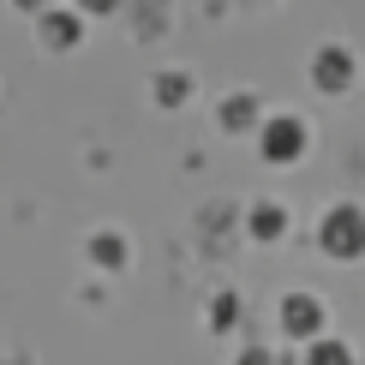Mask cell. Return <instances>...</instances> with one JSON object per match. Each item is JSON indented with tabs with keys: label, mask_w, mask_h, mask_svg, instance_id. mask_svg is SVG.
Listing matches in <instances>:
<instances>
[{
	"label": "cell",
	"mask_w": 365,
	"mask_h": 365,
	"mask_svg": "<svg viewBox=\"0 0 365 365\" xmlns=\"http://www.w3.org/2000/svg\"><path fill=\"white\" fill-rule=\"evenodd\" d=\"M317 246H324L329 257H341V264L365 257V210L359 204H336L324 222H317Z\"/></svg>",
	"instance_id": "obj_1"
},
{
	"label": "cell",
	"mask_w": 365,
	"mask_h": 365,
	"mask_svg": "<svg viewBox=\"0 0 365 365\" xmlns=\"http://www.w3.org/2000/svg\"><path fill=\"white\" fill-rule=\"evenodd\" d=\"M257 150H264V162H299L306 156V120L269 114L264 126H257Z\"/></svg>",
	"instance_id": "obj_2"
},
{
	"label": "cell",
	"mask_w": 365,
	"mask_h": 365,
	"mask_svg": "<svg viewBox=\"0 0 365 365\" xmlns=\"http://www.w3.org/2000/svg\"><path fill=\"white\" fill-rule=\"evenodd\" d=\"M324 299H317V294H287L282 299V329H287V336H299V341H317V336H324Z\"/></svg>",
	"instance_id": "obj_3"
},
{
	"label": "cell",
	"mask_w": 365,
	"mask_h": 365,
	"mask_svg": "<svg viewBox=\"0 0 365 365\" xmlns=\"http://www.w3.org/2000/svg\"><path fill=\"white\" fill-rule=\"evenodd\" d=\"M312 84L329 90V96H336V90H347V84H354V54H347L341 42L317 48V60H312Z\"/></svg>",
	"instance_id": "obj_4"
},
{
	"label": "cell",
	"mask_w": 365,
	"mask_h": 365,
	"mask_svg": "<svg viewBox=\"0 0 365 365\" xmlns=\"http://www.w3.org/2000/svg\"><path fill=\"white\" fill-rule=\"evenodd\" d=\"M287 234V210L282 204H252V240H282Z\"/></svg>",
	"instance_id": "obj_5"
},
{
	"label": "cell",
	"mask_w": 365,
	"mask_h": 365,
	"mask_svg": "<svg viewBox=\"0 0 365 365\" xmlns=\"http://www.w3.org/2000/svg\"><path fill=\"white\" fill-rule=\"evenodd\" d=\"M306 365H354V347L336 341V336H317V341L306 347Z\"/></svg>",
	"instance_id": "obj_6"
},
{
	"label": "cell",
	"mask_w": 365,
	"mask_h": 365,
	"mask_svg": "<svg viewBox=\"0 0 365 365\" xmlns=\"http://www.w3.org/2000/svg\"><path fill=\"white\" fill-rule=\"evenodd\" d=\"M252 120H257V102L246 96V90H240V96H227V102H222V126H227V132L252 126Z\"/></svg>",
	"instance_id": "obj_7"
},
{
	"label": "cell",
	"mask_w": 365,
	"mask_h": 365,
	"mask_svg": "<svg viewBox=\"0 0 365 365\" xmlns=\"http://www.w3.org/2000/svg\"><path fill=\"white\" fill-rule=\"evenodd\" d=\"M234 317H240V299H234V294H222L216 306H210V324H216V329H227Z\"/></svg>",
	"instance_id": "obj_8"
},
{
	"label": "cell",
	"mask_w": 365,
	"mask_h": 365,
	"mask_svg": "<svg viewBox=\"0 0 365 365\" xmlns=\"http://www.w3.org/2000/svg\"><path fill=\"white\" fill-rule=\"evenodd\" d=\"M120 257H126V246L114 234H96V264H120Z\"/></svg>",
	"instance_id": "obj_9"
},
{
	"label": "cell",
	"mask_w": 365,
	"mask_h": 365,
	"mask_svg": "<svg viewBox=\"0 0 365 365\" xmlns=\"http://www.w3.org/2000/svg\"><path fill=\"white\" fill-rule=\"evenodd\" d=\"M72 30H78V19H48V42H66Z\"/></svg>",
	"instance_id": "obj_10"
},
{
	"label": "cell",
	"mask_w": 365,
	"mask_h": 365,
	"mask_svg": "<svg viewBox=\"0 0 365 365\" xmlns=\"http://www.w3.org/2000/svg\"><path fill=\"white\" fill-rule=\"evenodd\" d=\"M156 90H162V102H186L180 90H186V78H156Z\"/></svg>",
	"instance_id": "obj_11"
},
{
	"label": "cell",
	"mask_w": 365,
	"mask_h": 365,
	"mask_svg": "<svg viewBox=\"0 0 365 365\" xmlns=\"http://www.w3.org/2000/svg\"><path fill=\"white\" fill-rule=\"evenodd\" d=\"M240 365H276V359H269V347H246V354H240Z\"/></svg>",
	"instance_id": "obj_12"
}]
</instances>
